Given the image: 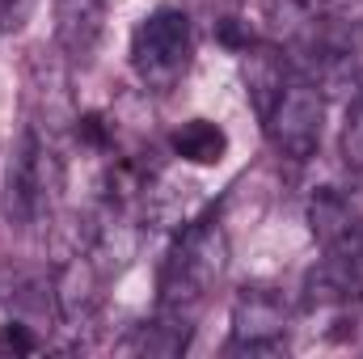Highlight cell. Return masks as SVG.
I'll return each mask as SVG.
<instances>
[{
	"mask_svg": "<svg viewBox=\"0 0 363 359\" xmlns=\"http://www.w3.org/2000/svg\"><path fill=\"white\" fill-rule=\"evenodd\" d=\"M60 186H64V170L55 148L38 131H26L4 170V194H0L4 220L13 228H38L43 220H51Z\"/></svg>",
	"mask_w": 363,
	"mask_h": 359,
	"instance_id": "7a4b0ae2",
	"label": "cell"
},
{
	"mask_svg": "<svg viewBox=\"0 0 363 359\" xmlns=\"http://www.w3.org/2000/svg\"><path fill=\"white\" fill-rule=\"evenodd\" d=\"M287 330V304L271 287H245L233 304L228 355H279Z\"/></svg>",
	"mask_w": 363,
	"mask_h": 359,
	"instance_id": "5b68a950",
	"label": "cell"
},
{
	"mask_svg": "<svg viewBox=\"0 0 363 359\" xmlns=\"http://www.w3.org/2000/svg\"><path fill=\"white\" fill-rule=\"evenodd\" d=\"M271 144L291 157V161H308L321 148V131H325V97L321 85L308 77H287L271 110L262 114Z\"/></svg>",
	"mask_w": 363,
	"mask_h": 359,
	"instance_id": "277c9868",
	"label": "cell"
},
{
	"mask_svg": "<svg viewBox=\"0 0 363 359\" xmlns=\"http://www.w3.org/2000/svg\"><path fill=\"white\" fill-rule=\"evenodd\" d=\"M342 161L347 170H363V97L347 110V127H342Z\"/></svg>",
	"mask_w": 363,
	"mask_h": 359,
	"instance_id": "8fae6325",
	"label": "cell"
},
{
	"mask_svg": "<svg viewBox=\"0 0 363 359\" xmlns=\"http://www.w3.org/2000/svg\"><path fill=\"white\" fill-rule=\"evenodd\" d=\"M308 228H313V237L325 254L363 258V216L342 190L321 186L308 199Z\"/></svg>",
	"mask_w": 363,
	"mask_h": 359,
	"instance_id": "8992f818",
	"label": "cell"
},
{
	"mask_svg": "<svg viewBox=\"0 0 363 359\" xmlns=\"http://www.w3.org/2000/svg\"><path fill=\"white\" fill-rule=\"evenodd\" d=\"M106 0H55V38L68 51V60H89L101 38Z\"/></svg>",
	"mask_w": 363,
	"mask_h": 359,
	"instance_id": "ba28073f",
	"label": "cell"
},
{
	"mask_svg": "<svg viewBox=\"0 0 363 359\" xmlns=\"http://www.w3.org/2000/svg\"><path fill=\"white\" fill-rule=\"evenodd\" d=\"M224 267H228V237H224V228L216 220L186 224V233L169 250L165 270H161V313L157 317H165L169 326L190 334L203 300L220 283Z\"/></svg>",
	"mask_w": 363,
	"mask_h": 359,
	"instance_id": "6da1fadb",
	"label": "cell"
},
{
	"mask_svg": "<svg viewBox=\"0 0 363 359\" xmlns=\"http://www.w3.org/2000/svg\"><path fill=\"white\" fill-rule=\"evenodd\" d=\"M169 148L190 165H220L228 157V131L211 118H190L169 136Z\"/></svg>",
	"mask_w": 363,
	"mask_h": 359,
	"instance_id": "9c48e42d",
	"label": "cell"
},
{
	"mask_svg": "<svg viewBox=\"0 0 363 359\" xmlns=\"http://www.w3.org/2000/svg\"><path fill=\"white\" fill-rule=\"evenodd\" d=\"M51 304H55L64 326H72V330L93 326L97 304H101V279H97V267H93L89 254H68L55 267V275H51Z\"/></svg>",
	"mask_w": 363,
	"mask_h": 359,
	"instance_id": "52a82bcc",
	"label": "cell"
},
{
	"mask_svg": "<svg viewBox=\"0 0 363 359\" xmlns=\"http://www.w3.org/2000/svg\"><path fill=\"white\" fill-rule=\"evenodd\" d=\"M34 9H38V0H0V30H21L30 17H34Z\"/></svg>",
	"mask_w": 363,
	"mask_h": 359,
	"instance_id": "5bb4252c",
	"label": "cell"
},
{
	"mask_svg": "<svg viewBox=\"0 0 363 359\" xmlns=\"http://www.w3.org/2000/svg\"><path fill=\"white\" fill-rule=\"evenodd\" d=\"M283 81H287V68H283V55L279 51H271V47L250 51L245 47V85H250V97H254L258 114L271 110V101L279 97Z\"/></svg>",
	"mask_w": 363,
	"mask_h": 359,
	"instance_id": "30bf717a",
	"label": "cell"
},
{
	"mask_svg": "<svg viewBox=\"0 0 363 359\" xmlns=\"http://www.w3.org/2000/svg\"><path fill=\"white\" fill-rule=\"evenodd\" d=\"M30 355V351H38V338H34V330L26 326V321H4L0 326V355Z\"/></svg>",
	"mask_w": 363,
	"mask_h": 359,
	"instance_id": "4fadbf2b",
	"label": "cell"
},
{
	"mask_svg": "<svg viewBox=\"0 0 363 359\" xmlns=\"http://www.w3.org/2000/svg\"><path fill=\"white\" fill-rule=\"evenodd\" d=\"M190 60H194V26H190L186 9L161 4L135 26V34H131V68H135L144 89L169 93L190 72Z\"/></svg>",
	"mask_w": 363,
	"mask_h": 359,
	"instance_id": "3957f363",
	"label": "cell"
},
{
	"mask_svg": "<svg viewBox=\"0 0 363 359\" xmlns=\"http://www.w3.org/2000/svg\"><path fill=\"white\" fill-rule=\"evenodd\" d=\"M308 9L317 17H325L330 26H355V21H363V0H308Z\"/></svg>",
	"mask_w": 363,
	"mask_h": 359,
	"instance_id": "7c38bea8",
	"label": "cell"
}]
</instances>
